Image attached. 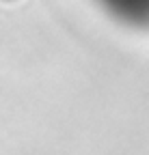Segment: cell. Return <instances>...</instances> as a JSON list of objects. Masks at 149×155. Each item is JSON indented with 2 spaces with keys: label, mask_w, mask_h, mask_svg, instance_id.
<instances>
[{
  "label": "cell",
  "mask_w": 149,
  "mask_h": 155,
  "mask_svg": "<svg viewBox=\"0 0 149 155\" xmlns=\"http://www.w3.org/2000/svg\"><path fill=\"white\" fill-rule=\"evenodd\" d=\"M117 19L132 26H149V0H97Z\"/></svg>",
  "instance_id": "1"
}]
</instances>
